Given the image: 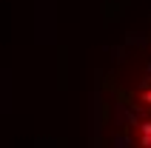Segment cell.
<instances>
[{
	"label": "cell",
	"mask_w": 151,
	"mask_h": 148,
	"mask_svg": "<svg viewBox=\"0 0 151 148\" xmlns=\"http://www.w3.org/2000/svg\"><path fill=\"white\" fill-rule=\"evenodd\" d=\"M143 131H145V134H151V123H145V125H143Z\"/></svg>",
	"instance_id": "cell-1"
}]
</instances>
